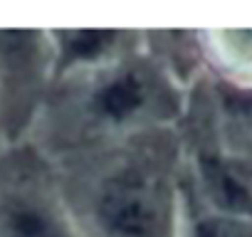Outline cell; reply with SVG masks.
<instances>
[{"label":"cell","instance_id":"obj_1","mask_svg":"<svg viewBox=\"0 0 252 237\" xmlns=\"http://www.w3.org/2000/svg\"><path fill=\"white\" fill-rule=\"evenodd\" d=\"M101 215L119 237H158L163 230L158 200L136 183L114 185L101 203Z\"/></svg>","mask_w":252,"mask_h":237},{"label":"cell","instance_id":"obj_2","mask_svg":"<svg viewBox=\"0 0 252 237\" xmlns=\"http://www.w3.org/2000/svg\"><path fill=\"white\" fill-rule=\"evenodd\" d=\"M205 176L213 195L222 207L235 212H252V185L242 173L225 163H208Z\"/></svg>","mask_w":252,"mask_h":237},{"label":"cell","instance_id":"obj_3","mask_svg":"<svg viewBox=\"0 0 252 237\" xmlns=\"http://www.w3.org/2000/svg\"><path fill=\"white\" fill-rule=\"evenodd\" d=\"M141 96H144V89H141V82L136 77H124L114 84H109L104 91H101V109L111 116H124L134 111L139 104H141Z\"/></svg>","mask_w":252,"mask_h":237},{"label":"cell","instance_id":"obj_4","mask_svg":"<svg viewBox=\"0 0 252 237\" xmlns=\"http://www.w3.org/2000/svg\"><path fill=\"white\" fill-rule=\"evenodd\" d=\"M13 237H62L42 215L20 212L13 220Z\"/></svg>","mask_w":252,"mask_h":237},{"label":"cell","instance_id":"obj_5","mask_svg":"<svg viewBox=\"0 0 252 237\" xmlns=\"http://www.w3.org/2000/svg\"><path fill=\"white\" fill-rule=\"evenodd\" d=\"M195 237H252V227L232 220H208L198 227Z\"/></svg>","mask_w":252,"mask_h":237},{"label":"cell","instance_id":"obj_6","mask_svg":"<svg viewBox=\"0 0 252 237\" xmlns=\"http://www.w3.org/2000/svg\"><path fill=\"white\" fill-rule=\"evenodd\" d=\"M109 37V32H96V30H84L74 37V52L79 55H89L101 50V42Z\"/></svg>","mask_w":252,"mask_h":237}]
</instances>
